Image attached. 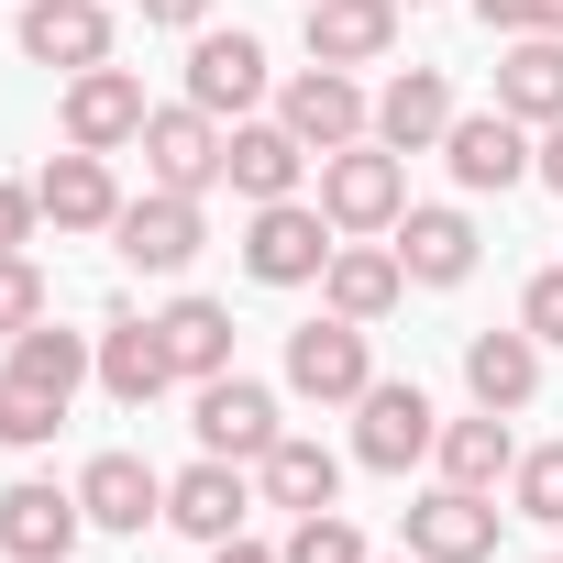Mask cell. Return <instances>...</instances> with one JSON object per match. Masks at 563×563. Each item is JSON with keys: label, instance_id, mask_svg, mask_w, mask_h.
Masks as SVG:
<instances>
[{"label": "cell", "instance_id": "41", "mask_svg": "<svg viewBox=\"0 0 563 563\" xmlns=\"http://www.w3.org/2000/svg\"><path fill=\"white\" fill-rule=\"evenodd\" d=\"M398 12H420V0H398Z\"/></svg>", "mask_w": 563, "mask_h": 563}, {"label": "cell", "instance_id": "40", "mask_svg": "<svg viewBox=\"0 0 563 563\" xmlns=\"http://www.w3.org/2000/svg\"><path fill=\"white\" fill-rule=\"evenodd\" d=\"M541 34H563V0H541Z\"/></svg>", "mask_w": 563, "mask_h": 563}, {"label": "cell", "instance_id": "34", "mask_svg": "<svg viewBox=\"0 0 563 563\" xmlns=\"http://www.w3.org/2000/svg\"><path fill=\"white\" fill-rule=\"evenodd\" d=\"M519 332L530 343H563V265H541L530 288H519Z\"/></svg>", "mask_w": 563, "mask_h": 563}, {"label": "cell", "instance_id": "33", "mask_svg": "<svg viewBox=\"0 0 563 563\" xmlns=\"http://www.w3.org/2000/svg\"><path fill=\"white\" fill-rule=\"evenodd\" d=\"M45 321V276H34V254H0V343H23Z\"/></svg>", "mask_w": 563, "mask_h": 563}, {"label": "cell", "instance_id": "3", "mask_svg": "<svg viewBox=\"0 0 563 563\" xmlns=\"http://www.w3.org/2000/svg\"><path fill=\"white\" fill-rule=\"evenodd\" d=\"M431 442H442V409L420 376H376L354 398V464L365 475H409V464H431Z\"/></svg>", "mask_w": 563, "mask_h": 563}, {"label": "cell", "instance_id": "13", "mask_svg": "<svg viewBox=\"0 0 563 563\" xmlns=\"http://www.w3.org/2000/svg\"><path fill=\"white\" fill-rule=\"evenodd\" d=\"M188 431H199V453H221V464H265V442L288 431V420H276V387H254V376H210Z\"/></svg>", "mask_w": 563, "mask_h": 563}, {"label": "cell", "instance_id": "11", "mask_svg": "<svg viewBox=\"0 0 563 563\" xmlns=\"http://www.w3.org/2000/svg\"><path fill=\"white\" fill-rule=\"evenodd\" d=\"M409 299V265H398V243H376V232H343L332 243V265H321V310H343V321H387Z\"/></svg>", "mask_w": 563, "mask_h": 563}, {"label": "cell", "instance_id": "43", "mask_svg": "<svg viewBox=\"0 0 563 563\" xmlns=\"http://www.w3.org/2000/svg\"><path fill=\"white\" fill-rule=\"evenodd\" d=\"M552 563H563V552H552Z\"/></svg>", "mask_w": 563, "mask_h": 563}, {"label": "cell", "instance_id": "42", "mask_svg": "<svg viewBox=\"0 0 563 563\" xmlns=\"http://www.w3.org/2000/svg\"><path fill=\"white\" fill-rule=\"evenodd\" d=\"M398 563H420V552H398Z\"/></svg>", "mask_w": 563, "mask_h": 563}, {"label": "cell", "instance_id": "27", "mask_svg": "<svg viewBox=\"0 0 563 563\" xmlns=\"http://www.w3.org/2000/svg\"><path fill=\"white\" fill-rule=\"evenodd\" d=\"M464 387H475V409H508V420H519V409L541 398V343H530V332H475V343H464Z\"/></svg>", "mask_w": 563, "mask_h": 563}, {"label": "cell", "instance_id": "21", "mask_svg": "<svg viewBox=\"0 0 563 563\" xmlns=\"http://www.w3.org/2000/svg\"><path fill=\"white\" fill-rule=\"evenodd\" d=\"M243 508H254V486H243V464H221V453H199L188 475H166V530H188V541H232Z\"/></svg>", "mask_w": 563, "mask_h": 563}, {"label": "cell", "instance_id": "24", "mask_svg": "<svg viewBox=\"0 0 563 563\" xmlns=\"http://www.w3.org/2000/svg\"><path fill=\"white\" fill-rule=\"evenodd\" d=\"M100 387H111L122 409H144V398H166V387H177L166 332H155L144 310H111V321H100Z\"/></svg>", "mask_w": 563, "mask_h": 563}, {"label": "cell", "instance_id": "4", "mask_svg": "<svg viewBox=\"0 0 563 563\" xmlns=\"http://www.w3.org/2000/svg\"><path fill=\"white\" fill-rule=\"evenodd\" d=\"M276 122H288L310 155H343V144H365V133H376V100H365V78H354V67H299L288 89H276Z\"/></svg>", "mask_w": 563, "mask_h": 563}, {"label": "cell", "instance_id": "30", "mask_svg": "<svg viewBox=\"0 0 563 563\" xmlns=\"http://www.w3.org/2000/svg\"><path fill=\"white\" fill-rule=\"evenodd\" d=\"M67 431V398H45V387H23L12 365H0V442H12V453H45Z\"/></svg>", "mask_w": 563, "mask_h": 563}, {"label": "cell", "instance_id": "16", "mask_svg": "<svg viewBox=\"0 0 563 563\" xmlns=\"http://www.w3.org/2000/svg\"><path fill=\"white\" fill-rule=\"evenodd\" d=\"M188 100H199L210 122H243V111L265 100V45H254V34H210V23H199V45H188Z\"/></svg>", "mask_w": 563, "mask_h": 563}, {"label": "cell", "instance_id": "20", "mask_svg": "<svg viewBox=\"0 0 563 563\" xmlns=\"http://www.w3.org/2000/svg\"><path fill=\"white\" fill-rule=\"evenodd\" d=\"M387 243H398V265H409V288H464V276H475V221L442 210V199H409V221H398Z\"/></svg>", "mask_w": 563, "mask_h": 563}, {"label": "cell", "instance_id": "22", "mask_svg": "<svg viewBox=\"0 0 563 563\" xmlns=\"http://www.w3.org/2000/svg\"><path fill=\"white\" fill-rule=\"evenodd\" d=\"M310 67H387L398 45V0H310Z\"/></svg>", "mask_w": 563, "mask_h": 563}, {"label": "cell", "instance_id": "37", "mask_svg": "<svg viewBox=\"0 0 563 563\" xmlns=\"http://www.w3.org/2000/svg\"><path fill=\"white\" fill-rule=\"evenodd\" d=\"M144 23H166V34H199V23H210V0H144Z\"/></svg>", "mask_w": 563, "mask_h": 563}, {"label": "cell", "instance_id": "28", "mask_svg": "<svg viewBox=\"0 0 563 563\" xmlns=\"http://www.w3.org/2000/svg\"><path fill=\"white\" fill-rule=\"evenodd\" d=\"M0 365H12L23 387H45V398H78V387L100 376V332H56V321H34L23 343H0Z\"/></svg>", "mask_w": 563, "mask_h": 563}, {"label": "cell", "instance_id": "7", "mask_svg": "<svg viewBox=\"0 0 563 563\" xmlns=\"http://www.w3.org/2000/svg\"><path fill=\"white\" fill-rule=\"evenodd\" d=\"M288 387H299V398H321V409H354V398L376 387V354H365V321H343V310L299 321V332H288Z\"/></svg>", "mask_w": 563, "mask_h": 563}, {"label": "cell", "instance_id": "17", "mask_svg": "<svg viewBox=\"0 0 563 563\" xmlns=\"http://www.w3.org/2000/svg\"><path fill=\"white\" fill-rule=\"evenodd\" d=\"M442 133H453V78L442 67H398L376 89V144L387 155H442Z\"/></svg>", "mask_w": 563, "mask_h": 563}, {"label": "cell", "instance_id": "25", "mask_svg": "<svg viewBox=\"0 0 563 563\" xmlns=\"http://www.w3.org/2000/svg\"><path fill=\"white\" fill-rule=\"evenodd\" d=\"M431 464H442V486H475V497H497V486L519 475V431H508V409H475V420H442Z\"/></svg>", "mask_w": 563, "mask_h": 563}, {"label": "cell", "instance_id": "19", "mask_svg": "<svg viewBox=\"0 0 563 563\" xmlns=\"http://www.w3.org/2000/svg\"><path fill=\"white\" fill-rule=\"evenodd\" d=\"M299 177H310V144H299L288 122H232V144H221V188H243V199L265 210V199H299Z\"/></svg>", "mask_w": 563, "mask_h": 563}, {"label": "cell", "instance_id": "2", "mask_svg": "<svg viewBox=\"0 0 563 563\" xmlns=\"http://www.w3.org/2000/svg\"><path fill=\"white\" fill-rule=\"evenodd\" d=\"M321 210H332V232H398L409 221V155H387L376 133L365 144H343V155H321Z\"/></svg>", "mask_w": 563, "mask_h": 563}, {"label": "cell", "instance_id": "1", "mask_svg": "<svg viewBox=\"0 0 563 563\" xmlns=\"http://www.w3.org/2000/svg\"><path fill=\"white\" fill-rule=\"evenodd\" d=\"M332 210L321 199H265L254 221H243V276L254 288H321V265H332Z\"/></svg>", "mask_w": 563, "mask_h": 563}, {"label": "cell", "instance_id": "5", "mask_svg": "<svg viewBox=\"0 0 563 563\" xmlns=\"http://www.w3.org/2000/svg\"><path fill=\"white\" fill-rule=\"evenodd\" d=\"M221 144H232V122H210L199 100H166V111L144 122V188L210 199V188H221Z\"/></svg>", "mask_w": 563, "mask_h": 563}, {"label": "cell", "instance_id": "6", "mask_svg": "<svg viewBox=\"0 0 563 563\" xmlns=\"http://www.w3.org/2000/svg\"><path fill=\"white\" fill-rule=\"evenodd\" d=\"M199 243H210V210L177 199V188H144V199H122V221H111V254H122L133 276H177V265H199Z\"/></svg>", "mask_w": 563, "mask_h": 563}, {"label": "cell", "instance_id": "36", "mask_svg": "<svg viewBox=\"0 0 563 563\" xmlns=\"http://www.w3.org/2000/svg\"><path fill=\"white\" fill-rule=\"evenodd\" d=\"M486 34H541V0H475Z\"/></svg>", "mask_w": 563, "mask_h": 563}, {"label": "cell", "instance_id": "26", "mask_svg": "<svg viewBox=\"0 0 563 563\" xmlns=\"http://www.w3.org/2000/svg\"><path fill=\"white\" fill-rule=\"evenodd\" d=\"M497 111L508 122H563V34H508L497 45Z\"/></svg>", "mask_w": 563, "mask_h": 563}, {"label": "cell", "instance_id": "32", "mask_svg": "<svg viewBox=\"0 0 563 563\" xmlns=\"http://www.w3.org/2000/svg\"><path fill=\"white\" fill-rule=\"evenodd\" d=\"M276 552H288V563H376V552H365V530H354L343 508H310L288 541H276Z\"/></svg>", "mask_w": 563, "mask_h": 563}, {"label": "cell", "instance_id": "23", "mask_svg": "<svg viewBox=\"0 0 563 563\" xmlns=\"http://www.w3.org/2000/svg\"><path fill=\"white\" fill-rule=\"evenodd\" d=\"M254 486H265V508L310 519V508H332V497H343V453H332V442H310V431H276V442H265V464H254Z\"/></svg>", "mask_w": 563, "mask_h": 563}, {"label": "cell", "instance_id": "14", "mask_svg": "<svg viewBox=\"0 0 563 563\" xmlns=\"http://www.w3.org/2000/svg\"><path fill=\"white\" fill-rule=\"evenodd\" d=\"M78 508H89V530L144 541V530L166 519V475H155L144 453H89V464H78Z\"/></svg>", "mask_w": 563, "mask_h": 563}, {"label": "cell", "instance_id": "31", "mask_svg": "<svg viewBox=\"0 0 563 563\" xmlns=\"http://www.w3.org/2000/svg\"><path fill=\"white\" fill-rule=\"evenodd\" d=\"M508 508H519V519H541V530H563V442H530V453H519Z\"/></svg>", "mask_w": 563, "mask_h": 563}, {"label": "cell", "instance_id": "18", "mask_svg": "<svg viewBox=\"0 0 563 563\" xmlns=\"http://www.w3.org/2000/svg\"><path fill=\"white\" fill-rule=\"evenodd\" d=\"M34 199H45V221H56V232H111V221H122V177H111V155H89V144L45 155Z\"/></svg>", "mask_w": 563, "mask_h": 563}, {"label": "cell", "instance_id": "8", "mask_svg": "<svg viewBox=\"0 0 563 563\" xmlns=\"http://www.w3.org/2000/svg\"><path fill=\"white\" fill-rule=\"evenodd\" d=\"M56 122H67V144L122 155V144H144L155 100H144V78H133V67H78V78H67V100H56Z\"/></svg>", "mask_w": 563, "mask_h": 563}, {"label": "cell", "instance_id": "10", "mask_svg": "<svg viewBox=\"0 0 563 563\" xmlns=\"http://www.w3.org/2000/svg\"><path fill=\"white\" fill-rule=\"evenodd\" d=\"M409 552L420 563H497V497H475V486H431V497H409Z\"/></svg>", "mask_w": 563, "mask_h": 563}, {"label": "cell", "instance_id": "15", "mask_svg": "<svg viewBox=\"0 0 563 563\" xmlns=\"http://www.w3.org/2000/svg\"><path fill=\"white\" fill-rule=\"evenodd\" d=\"M23 56L78 78V67H111V0H23Z\"/></svg>", "mask_w": 563, "mask_h": 563}, {"label": "cell", "instance_id": "35", "mask_svg": "<svg viewBox=\"0 0 563 563\" xmlns=\"http://www.w3.org/2000/svg\"><path fill=\"white\" fill-rule=\"evenodd\" d=\"M34 221H45V199L0 177V254H23V243H34Z\"/></svg>", "mask_w": 563, "mask_h": 563}, {"label": "cell", "instance_id": "38", "mask_svg": "<svg viewBox=\"0 0 563 563\" xmlns=\"http://www.w3.org/2000/svg\"><path fill=\"white\" fill-rule=\"evenodd\" d=\"M530 177H541V188L563 199V122H541V166H530Z\"/></svg>", "mask_w": 563, "mask_h": 563}, {"label": "cell", "instance_id": "12", "mask_svg": "<svg viewBox=\"0 0 563 563\" xmlns=\"http://www.w3.org/2000/svg\"><path fill=\"white\" fill-rule=\"evenodd\" d=\"M78 530H89L78 486H45V475L0 486V552H12V563H67V552H78Z\"/></svg>", "mask_w": 563, "mask_h": 563}, {"label": "cell", "instance_id": "29", "mask_svg": "<svg viewBox=\"0 0 563 563\" xmlns=\"http://www.w3.org/2000/svg\"><path fill=\"white\" fill-rule=\"evenodd\" d=\"M155 332H166V365H177L188 387L232 376V310H221V299H166V310H155Z\"/></svg>", "mask_w": 563, "mask_h": 563}, {"label": "cell", "instance_id": "39", "mask_svg": "<svg viewBox=\"0 0 563 563\" xmlns=\"http://www.w3.org/2000/svg\"><path fill=\"white\" fill-rule=\"evenodd\" d=\"M210 563H288V552H265V541H243V530H232V541H210Z\"/></svg>", "mask_w": 563, "mask_h": 563}, {"label": "cell", "instance_id": "9", "mask_svg": "<svg viewBox=\"0 0 563 563\" xmlns=\"http://www.w3.org/2000/svg\"><path fill=\"white\" fill-rule=\"evenodd\" d=\"M442 166H453V188H519L530 166H541V144H530V122H508V111H453V133H442Z\"/></svg>", "mask_w": 563, "mask_h": 563}]
</instances>
